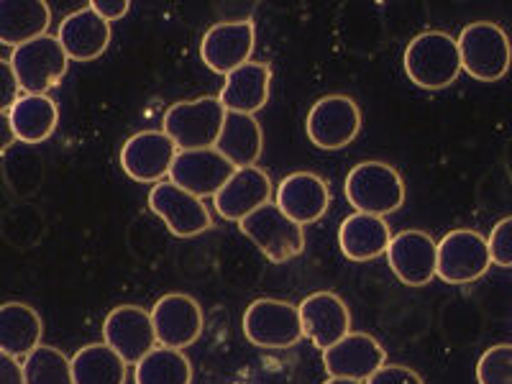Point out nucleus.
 Returning a JSON list of instances; mask_svg holds the SVG:
<instances>
[{"label":"nucleus","instance_id":"obj_1","mask_svg":"<svg viewBox=\"0 0 512 384\" xmlns=\"http://www.w3.org/2000/svg\"><path fill=\"white\" fill-rule=\"evenodd\" d=\"M405 72L423 90H443L461 75L459 44L446 31H423L405 49Z\"/></svg>","mask_w":512,"mask_h":384},{"label":"nucleus","instance_id":"obj_2","mask_svg":"<svg viewBox=\"0 0 512 384\" xmlns=\"http://www.w3.org/2000/svg\"><path fill=\"white\" fill-rule=\"evenodd\" d=\"M226 108L218 98L182 100L169 105L164 113V134L175 141L177 152H195V149H213L221 136Z\"/></svg>","mask_w":512,"mask_h":384},{"label":"nucleus","instance_id":"obj_3","mask_svg":"<svg viewBox=\"0 0 512 384\" xmlns=\"http://www.w3.org/2000/svg\"><path fill=\"white\" fill-rule=\"evenodd\" d=\"M461 72L479 82H497L510 72L512 47L505 29L492 21H474L464 26L456 39Z\"/></svg>","mask_w":512,"mask_h":384},{"label":"nucleus","instance_id":"obj_4","mask_svg":"<svg viewBox=\"0 0 512 384\" xmlns=\"http://www.w3.org/2000/svg\"><path fill=\"white\" fill-rule=\"evenodd\" d=\"M346 200L356 213L390 216L405 203V182L395 167L384 162H361L346 177Z\"/></svg>","mask_w":512,"mask_h":384},{"label":"nucleus","instance_id":"obj_5","mask_svg":"<svg viewBox=\"0 0 512 384\" xmlns=\"http://www.w3.org/2000/svg\"><path fill=\"white\" fill-rule=\"evenodd\" d=\"M244 336L259 349H292L305 338L300 310L287 300H254L244 313Z\"/></svg>","mask_w":512,"mask_h":384},{"label":"nucleus","instance_id":"obj_6","mask_svg":"<svg viewBox=\"0 0 512 384\" xmlns=\"http://www.w3.org/2000/svg\"><path fill=\"white\" fill-rule=\"evenodd\" d=\"M239 228L246 239L254 241L256 249L262 251L269 262L274 264L292 262L305 249L303 226L290 221L277 208V203H267L262 208H256L244 221H239Z\"/></svg>","mask_w":512,"mask_h":384},{"label":"nucleus","instance_id":"obj_7","mask_svg":"<svg viewBox=\"0 0 512 384\" xmlns=\"http://www.w3.org/2000/svg\"><path fill=\"white\" fill-rule=\"evenodd\" d=\"M11 67L24 95H47L67 75L70 57L64 54L57 36L47 34L13 49Z\"/></svg>","mask_w":512,"mask_h":384},{"label":"nucleus","instance_id":"obj_8","mask_svg":"<svg viewBox=\"0 0 512 384\" xmlns=\"http://www.w3.org/2000/svg\"><path fill=\"white\" fill-rule=\"evenodd\" d=\"M492 267V254L482 233L472 228H456L446 233L438 244L436 277L446 285H469L487 274Z\"/></svg>","mask_w":512,"mask_h":384},{"label":"nucleus","instance_id":"obj_9","mask_svg":"<svg viewBox=\"0 0 512 384\" xmlns=\"http://www.w3.org/2000/svg\"><path fill=\"white\" fill-rule=\"evenodd\" d=\"M308 139L323 152H338L349 146L361 131V111L349 95H326L310 108Z\"/></svg>","mask_w":512,"mask_h":384},{"label":"nucleus","instance_id":"obj_10","mask_svg":"<svg viewBox=\"0 0 512 384\" xmlns=\"http://www.w3.org/2000/svg\"><path fill=\"white\" fill-rule=\"evenodd\" d=\"M152 326L157 344L164 349H187L203 333V310L195 297L185 292H169L152 308Z\"/></svg>","mask_w":512,"mask_h":384},{"label":"nucleus","instance_id":"obj_11","mask_svg":"<svg viewBox=\"0 0 512 384\" xmlns=\"http://www.w3.org/2000/svg\"><path fill=\"white\" fill-rule=\"evenodd\" d=\"M149 208L157 213L177 239H192L213 226L210 210L192 192L182 190L175 182H157L149 192Z\"/></svg>","mask_w":512,"mask_h":384},{"label":"nucleus","instance_id":"obj_12","mask_svg":"<svg viewBox=\"0 0 512 384\" xmlns=\"http://www.w3.org/2000/svg\"><path fill=\"white\" fill-rule=\"evenodd\" d=\"M256 47V26L254 21H223L210 26L200 41V57L205 67L216 75H231L241 64L251 62Z\"/></svg>","mask_w":512,"mask_h":384},{"label":"nucleus","instance_id":"obj_13","mask_svg":"<svg viewBox=\"0 0 512 384\" xmlns=\"http://www.w3.org/2000/svg\"><path fill=\"white\" fill-rule=\"evenodd\" d=\"M103 344L111 346L126 364H139L157 344L152 315L139 305H118L105 315Z\"/></svg>","mask_w":512,"mask_h":384},{"label":"nucleus","instance_id":"obj_14","mask_svg":"<svg viewBox=\"0 0 512 384\" xmlns=\"http://www.w3.org/2000/svg\"><path fill=\"white\" fill-rule=\"evenodd\" d=\"M387 262L402 285L425 287L436 277L438 241L418 228L400 231L387 246Z\"/></svg>","mask_w":512,"mask_h":384},{"label":"nucleus","instance_id":"obj_15","mask_svg":"<svg viewBox=\"0 0 512 384\" xmlns=\"http://www.w3.org/2000/svg\"><path fill=\"white\" fill-rule=\"evenodd\" d=\"M177 146L164 131H139L123 144L121 167L131 180L157 185L169 177Z\"/></svg>","mask_w":512,"mask_h":384},{"label":"nucleus","instance_id":"obj_16","mask_svg":"<svg viewBox=\"0 0 512 384\" xmlns=\"http://www.w3.org/2000/svg\"><path fill=\"white\" fill-rule=\"evenodd\" d=\"M236 167L216 149H195L177 152L175 164L169 169V182L192 192L195 198H216V192L233 177Z\"/></svg>","mask_w":512,"mask_h":384},{"label":"nucleus","instance_id":"obj_17","mask_svg":"<svg viewBox=\"0 0 512 384\" xmlns=\"http://www.w3.org/2000/svg\"><path fill=\"white\" fill-rule=\"evenodd\" d=\"M323 364H326L328 377L367 382L374 372L387 364V354L377 338L369 333H349L338 344L323 351Z\"/></svg>","mask_w":512,"mask_h":384},{"label":"nucleus","instance_id":"obj_18","mask_svg":"<svg viewBox=\"0 0 512 384\" xmlns=\"http://www.w3.org/2000/svg\"><path fill=\"white\" fill-rule=\"evenodd\" d=\"M305 336L326 351L351 333V313L336 292H313L297 305Z\"/></svg>","mask_w":512,"mask_h":384},{"label":"nucleus","instance_id":"obj_19","mask_svg":"<svg viewBox=\"0 0 512 384\" xmlns=\"http://www.w3.org/2000/svg\"><path fill=\"white\" fill-rule=\"evenodd\" d=\"M272 190V180L264 169H236L231 180L216 192V213L223 221H244L256 208L272 203Z\"/></svg>","mask_w":512,"mask_h":384},{"label":"nucleus","instance_id":"obj_20","mask_svg":"<svg viewBox=\"0 0 512 384\" xmlns=\"http://www.w3.org/2000/svg\"><path fill=\"white\" fill-rule=\"evenodd\" d=\"M328 205L331 192L326 180L313 172H292L277 187V208L300 226L320 221L328 213Z\"/></svg>","mask_w":512,"mask_h":384},{"label":"nucleus","instance_id":"obj_21","mask_svg":"<svg viewBox=\"0 0 512 384\" xmlns=\"http://www.w3.org/2000/svg\"><path fill=\"white\" fill-rule=\"evenodd\" d=\"M57 39L70 59L93 62V59L103 57L111 44V24L100 18L93 8L85 6L64 18L59 24Z\"/></svg>","mask_w":512,"mask_h":384},{"label":"nucleus","instance_id":"obj_22","mask_svg":"<svg viewBox=\"0 0 512 384\" xmlns=\"http://www.w3.org/2000/svg\"><path fill=\"white\" fill-rule=\"evenodd\" d=\"M269 88H272V70L264 62H246L239 70H233L226 77L218 100L223 103L226 113H244V116H254L256 111H262L269 100Z\"/></svg>","mask_w":512,"mask_h":384},{"label":"nucleus","instance_id":"obj_23","mask_svg":"<svg viewBox=\"0 0 512 384\" xmlns=\"http://www.w3.org/2000/svg\"><path fill=\"white\" fill-rule=\"evenodd\" d=\"M392 231L382 216L354 213L338 228V249L349 262H372L387 254Z\"/></svg>","mask_w":512,"mask_h":384},{"label":"nucleus","instance_id":"obj_24","mask_svg":"<svg viewBox=\"0 0 512 384\" xmlns=\"http://www.w3.org/2000/svg\"><path fill=\"white\" fill-rule=\"evenodd\" d=\"M52 11L44 0H0V44L24 47L29 41L47 36Z\"/></svg>","mask_w":512,"mask_h":384},{"label":"nucleus","instance_id":"obj_25","mask_svg":"<svg viewBox=\"0 0 512 384\" xmlns=\"http://www.w3.org/2000/svg\"><path fill=\"white\" fill-rule=\"evenodd\" d=\"M213 149H216L218 154H223L236 169L256 167V159L262 157L264 149L262 126H259V121H256L254 116L226 113L221 136H218Z\"/></svg>","mask_w":512,"mask_h":384},{"label":"nucleus","instance_id":"obj_26","mask_svg":"<svg viewBox=\"0 0 512 384\" xmlns=\"http://www.w3.org/2000/svg\"><path fill=\"white\" fill-rule=\"evenodd\" d=\"M16 141L41 144L57 131L59 108L49 95H21L8 111Z\"/></svg>","mask_w":512,"mask_h":384},{"label":"nucleus","instance_id":"obj_27","mask_svg":"<svg viewBox=\"0 0 512 384\" xmlns=\"http://www.w3.org/2000/svg\"><path fill=\"white\" fill-rule=\"evenodd\" d=\"M44 323L26 303L0 305V351L11 356H29L41 344Z\"/></svg>","mask_w":512,"mask_h":384},{"label":"nucleus","instance_id":"obj_28","mask_svg":"<svg viewBox=\"0 0 512 384\" xmlns=\"http://www.w3.org/2000/svg\"><path fill=\"white\" fill-rule=\"evenodd\" d=\"M128 364L108 344L82 346L72 356L75 384H126Z\"/></svg>","mask_w":512,"mask_h":384},{"label":"nucleus","instance_id":"obj_29","mask_svg":"<svg viewBox=\"0 0 512 384\" xmlns=\"http://www.w3.org/2000/svg\"><path fill=\"white\" fill-rule=\"evenodd\" d=\"M134 379L136 384H192V364L182 351L159 346L136 364Z\"/></svg>","mask_w":512,"mask_h":384},{"label":"nucleus","instance_id":"obj_30","mask_svg":"<svg viewBox=\"0 0 512 384\" xmlns=\"http://www.w3.org/2000/svg\"><path fill=\"white\" fill-rule=\"evenodd\" d=\"M26 384H75L72 382V359L54 346L39 344L24 356Z\"/></svg>","mask_w":512,"mask_h":384},{"label":"nucleus","instance_id":"obj_31","mask_svg":"<svg viewBox=\"0 0 512 384\" xmlns=\"http://www.w3.org/2000/svg\"><path fill=\"white\" fill-rule=\"evenodd\" d=\"M479 384H512V344H497L477 361Z\"/></svg>","mask_w":512,"mask_h":384},{"label":"nucleus","instance_id":"obj_32","mask_svg":"<svg viewBox=\"0 0 512 384\" xmlns=\"http://www.w3.org/2000/svg\"><path fill=\"white\" fill-rule=\"evenodd\" d=\"M489 254H492V264L500 267H512V216L502 218L492 233H489Z\"/></svg>","mask_w":512,"mask_h":384},{"label":"nucleus","instance_id":"obj_33","mask_svg":"<svg viewBox=\"0 0 512 384\" xmlns=\"http://www.w3.org/2000/svg\"><path fill=\"white\" fill-rule=\"evenodd\" d=\"M18 93H21V85L11 67V59L0 57V113L11 111L13 103L21 98Z\"/></svg>","mask_w":512,"mask_h":384},{"label":"nucleus","instance_id":"obj_34","mask_svg":"<svg viewBox=\"0 0 512 384\" xmlns=\"http://www.w3.org/2000/svg\"><path fill=\"white\" fill-rule=\"evenodd\" d=\"M367 384H423L418 372L410 367H400V364H384L379 372H374L367 379Z\"/></svg>","mask_w":512,"mask_h":384},{"label":"nucleus","instance_id":"obj_35","mask_svg":"<svg viewBox=\"0 0 512 384\" xmlns=\"http://www.w3.org/2000/svg\"><path fill=\"white\" fill-rule=\"evenodd\" d=\"M0 384H26L24 364L3 351H0Z\"/></svg>","mask_w":512,"mask_h":384},{"label":"nucleus","instance_id":"obj_36","mask_svg":"<svg viewBox=\"0 0 512 384\" xmlns=\"http://www.w3.org/2000/svg\"><path fill=\"white\" fill-rule=\"evenodd\" d=\"M90 8H93L100 18H105V21L111 24V21H118V18L126 16L131 3H128V0H93Z\"/></svg>","mask_w":512,"mask_h":384},{"label":"nucleus","instance_id":"obj_37","mask_svg":"<svg viewBox=\"0 0 512 384\" xmlns=\"http://www.w3.org/2000/svg\"><path fill=\"white\" fill-rule=\"evenodd\" d=\"M13 141H16V136H13L11 118H8V113H0V154H6Z\"/></svg>","mask_w":512,"mask_h":384},{"label":"nucleus","instance_id":"obj_38","mask_svg":"<svg viewBox=\"0 0 512 384\" xmlns=\"http://www.w3.org/2000/svg\"><path fill=\"white\" fill-rule=\"evenodd\" d=\"M323 384H364V382H356V379H341V377H328V382Z\"/></svg>","mask_w":512,"mask_h":384}]
</instances>
